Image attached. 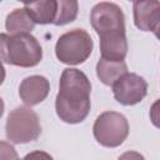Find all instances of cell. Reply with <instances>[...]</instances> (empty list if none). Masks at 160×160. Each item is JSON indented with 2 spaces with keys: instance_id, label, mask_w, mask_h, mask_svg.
Here are the masks:
<instances>
[{
  "instance_id": "6da1fadb",
  "label": "cell",
  "mask_w": 160,
  "mask_h": 160,
  "mask_svg": "<svg viewBox=\"0 0 160 160\" xmlns=\"http://www.w3.org/2000/svg\"><path fill=\"white\" fill-rule=\"evenodd\" d=\"M91 84L88 76L74 68L62 71L59 92L55 99V110L60 120L66 124H79L90 112Z\"/></svg>"
},
{
  "instance_id": "7a4b0ae2",
  "label": "cell",
  "mask_w": 160,
  "mask_h": 160,
  "mask_svg": "<svg viewBox=\"0 0 160 160\" xmlns=\"http://www.w3.org/2000/svg\"><path fill=\"white\" fill-rule=\"evenodd\" d=\"M0 39L1 59L5 64L20 68H32L41 61V45L30 32L12 35L2 32Z\"/></svg>"
},
{
  "instance_id": "3957f363",
  "label": "cell",
  "mask_w": 160,
  "mask_h": 160,
  "mask_svg": "<svg viewBox=\"0 0 160 160\" xmlns=\"http://www.w3.org/2000/svg\"><path fill=\"white\" fill-rule=\"evenodd\" d=\"M92 49L94 41L90 34L84 29H74L60 35L55 45V55L62 64L79 65L89 59Z\"/></svg>"
},
{
  "instance_id": "277c9868",
  "label": "cell",
  "mask_w": 160,
  "mask_h": 160,
  "mask_svg": "<svg viewBox=\"0 0 160 160\" xmlns=\"http://www.w3.org/2000/svg\"><path fill=\"white\" fill-rule=\"evenodd\" d=\"M6 138L14 144H28L35 141L41 134L38 114L30 106H18L11 110L5 125Z\"/></svg>"
},
{
  "instance_id": "5b68a950",
  "label": "cell",
  "mask_w": 160,
  "mask_h": 160,
  "mask_svg": "<svg viewBox=\"0 0 160 160\" xmlns=\"http://www.w3.org/2000/svg\"><path fill=\"white\" fill-rule=\"evenodd\" d=\"M92 134L100 145L105 148H118L129 135L128 119L116 111H104L96 118Z\"/></svg>"
},
{
  "instance_id": "8992f818",
  "label": "cell",
  "mask_w": 160,
  "mask_h": 160,
  "mask_svg": "<svg viewBox=\"0 0 160 160\" xmlns=\"http://www.w3.org/2000/svg\"><path fill=\"white\" fill-rule=\"evenodd\" d=\"M90 24L99 36L112 31H125V16L121 8L109 1L99 2L91 9Z\"/></svg>"
},
{
  "instance_id": "52a82bcc",
  "label": "cell",
  "mask_w": 160,
  "mask_h": 160,
  "mask_svg": "<svg viewBox=\"0 0 160 160\" xmlns=\"http://www.w3.org/2000/svg\"><path fill=\"white\" fill-rule=\"evenodd\" d=\"M111 88L115 100L125 106L140 102L148 94L146 80L134 72H126L118 81H115Z\"/></svg>"
},
{
  "instance_id": "ba28073f",
  "label": "cell",
  "mask_w": 160,
  "mask_h": 160,
  "mask_svg": "<svg viewBox=\"0 0 160 160\" xmlns=\"http://www.w3.org/2000/svg\"><path fill=\"white\" fill-rule=\"evenodd\" d=\"M50 92V82L45 76H26L19 86V96L28 106H34L44 101Z\"/></svg>"
},
{
  "instance_id": "9c48e42d",
  "label": "cell",
  "mask_w": 160,
  "mask_h": 160,
  "mask_svg": "<svg viewBox=\"0 0 160 160\" xmlns=\"http://www.w3.org/2000/svg\"><path fill=\"white\" fill-rule=\"evenodd\" d=\"M135 26L141 31H152L160 20L159 0H135L132 5Z\"/></svg>"
},
{
  "instance_id": "30bf717a",
  "label": "cell",
  "mask_w": 160,
  "mask_h": 160,
  "mask_svg": "<svg viewBox=\"0 0 160 160\" xmlns=\"http://www.w3.org/2000/svg\"><path fill=\"white\" fill-rule=\"evenodd\" d=\"M101 58L122 61L128 55V40L125 31H112L99 36Z\"/></svg>"
},
{
  "instance_id": "8fae6325",
  "label": "cell",
  "mask_w": 160,
  "mask_h": 160,
  "mask_svg": "<svg viewBox=\"0 0 160 160\" xmlns=\"http://www.w3.org/2000/svg\"><path fill=\"white\" fill-rule=\"evenodd\" d=\"M128 72V66L125 61H114L100 58L96 64V76L99 80L108 86H112L115 81H118L121 76Z\"/></svg>"
},
{
  "instance_id": "7c38bea8",
  "label": "cell",
  "mask_w": 160,
  "mask_h": 160,
  "mask_svg": "<svg viewBox=\"0 0 160 160\" xmlns=\"http://www.w3.org/2000/svg\"><path fill=\"white\" fill-rule=\"evenodd\" d=\"M25 9L36 24H54L58 14V0H36L25 5Z\"/></svg>"
},
{
  "instance_id": "4fadbf2b",
  "label": "cell",
  "mask_w": 160,
  "mask_h": 160,
  "mask_svg": "<svg viewBox=\"0 0 160 160\" xmlns=\"http://www.w3.org/2000/svg\"><path fill=\"white\" fill-rule=\"evenodd\" d=\"M35 21L25 8L14 9L5 20V29L9 34L31 32L35 28Z\"/></svg>"
},
{
  "instance_id": "5bb4252c",
  "label": "cell",
  "mask_w": 160,
  "mask_h": 160,
  "mask_svg": "<svg viewBox=\"0 0 160 160\" xmlns=\"http://www.w3.org/2000/svg\"><path fill=\"white\" fill-rule=\"evenodd\" d=\"M79 12L78 0H58V14L54 25L62 26L72 22Z\"/></svg>"
},
{
  "instance_id": "9a60e30c",
  "label": "cell",
  "mask_w": 160,
  "mask_h": 160,
  "mask_svg": "<svg viewBox=\"0 0 160 160\" xmlns=\"http://www.w3.org/2000/svg\"><path fill=\"white\" fill-rule=\"evenodd\" d=\"M149 116H150V120H151L152 125L156 126L158 129H160V99L155 100L152 102V105L150 106Z\"/></svg>"
},
{
  "instance_id": "2e32d148",
  "label": "cell",
  "mask_w": 160,
  "mask_h": 160,
  "mask_svg": "<svg viewBox=\"0 0 160 160\" xmlns=\"http://www.w3.org/2000/svg\"><path fill=\"white\" fill-rule=\"evenodd\" d=\"M152 32H154V35L160 40V20H159V21H158V24L155 25V28H154Z\"/></svg>"
},
{
  "instance_id": "e0dca14e",
  "label": "cell",
  "mask_w": 160,
  "mask_h": 160,
  "mask_svg": "<svg viewBox=\"0 0 160 160\" xmlns=\"http://www.w3.org/2000/svg\"><path fill=\"white\" fill-rule=\"evenodd\" d=\"M18 1L22 2L24 5H29V4H31V2H34V1H36V0H18Z\"/></svg>"
},
{
  "instance_id": "ac0fdd59",
  "label": "cell",
  "mask_w": 160,
  "mask_h": 160,
  "mask_svg": "<svg viewBox=\"0 0 160 160\" xmlns=\"http://www.w3.org/2000/svg\"><path fill=\"white\" fill-rule=\"evenodd\" d=\"M131 1H135V0H131Z\"/></svg>"
}]
</instances>
